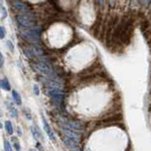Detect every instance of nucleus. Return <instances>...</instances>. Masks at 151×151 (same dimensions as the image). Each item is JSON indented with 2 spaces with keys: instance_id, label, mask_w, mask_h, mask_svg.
Masks as SVG:
<instances>
[{
  "instance_id": "nucleus-22",
  "label": "nucleus",
  "mask_w": 151,
  "mask_h": 151,
  "mask_svg": "<svg viewBox=\"0 0 151 151\" xmlns=\"http://www.w3.org/2000/svg\"><path fill=\"white\" fill-rule=\"evenodd\" d=\"M0 61H1V63H0V65H1V66H3V65H4V57H3L2 53L0 54Z\"/></svg>"
},
{
  "instance_id": "nucleus-8",
  "label": "nucleus",
  "mask_w": 151,
  "mask_h": 151,
  "mask_svg": "<svg viewBox=\"0 0 151 151\" xmlns=\"http://www.w3.org/2000/svg\"><path fill=\"white\" fill-rule=\"evenodd\" d=\"M63 132L65 133V135L68 138L72 139L75 142L77 143H79L81 141V138H82V135L80 134L79 132H76V131H73L71 129H68V128H65V127H63Z\"/></svg>"
},
{
  "instance_id": "nucleus-9",
  "label": "nucleus",
  "mask_w": 151,
  "mask_h": 151,
  "mask_svg": "<svg viewBox=\"0 0 151 151\" xmlns=\"http://www.w3.org/2000/svg\"><path fill=\"white\" fill-rule=\"evenodd\" d=\"M63 143H65V147L70 151H82V150H81V148L79 147L78 143L75 142L74 140H72V139L65 136L63 138Z\"/></svg>"
},
{
  "instance_id": "nucleus-15",
  "label": "nucleus",
  "mask_w": 151,
  "mask_h": 151,
  "mask_svg": "<svg viewBox=\"0 0 151 151\" xmlns=\"http://www.w3.org/2000/svg\"><path fill=\"white\" fill-rule=\"evenodd\" d=\"M11 93H12V97H13L15 103L17 104H22V100H21V96H20V94L18 93V92H17L16 91H12Z\"/></svg>"
},
{
  "instance_id": "nucleus-2",
  "label": "nucleus",
  "mask_w": 151,
  "mask_h": 151,
  "mask_svg": "<svg viewBox=\"0 0 151 151\" xmlns=\"http://www.w3.org/2000/svg\"><path fill=\"white\" fill-rule=\"evenodd\" d=\"M31 65L36 71L46 76L49 78H52L53 77V69L50 63L46 61H35L34 63H31Z\"/></svg>"
},
{
  "instance_id": "nucleus-17",
  "label": "nucleus",
  "mask_w": 151,
  "mask_h": 151,
  "mask_svg": "<svg viewBox=\"0 0 151 151\" xmlns=\"http://www.w3.org/2000/svg\"><path fill=\"white\" fill-rule=\"evenodd\" d=\"M4 149H5V151H12L10 144L7 140H5V142H4Z\"/></svg>"
},
{
  "instance_id": "nucleus-20",
  "label": "nucleus",
  "mask_w": 151,
  "mask_h": 151,
  "mask_svg": "<svg viewBox=\"0 0 151 151\" xmlns=\"http://www.w3.org/2000/svg\"><path fill=\"white\" fill-rule=\"evenodd\" d=\"M0 31H1V36H0V37H1V39H3L5 37V34H6V30L4 27H1L0 28Z\"/></svg>"
},
{
  "instance_id": "nucleus-3",
  "label": "nucleus",
  "mask_w": 151,
  "mask_h": 151,
  "mask_svg": "<svg viewBox=\"0 0 151 151\" xmlns=\"http://www.w3.org/2000/svg\"><path fill=\"white\" fill-rule=\"evenodd\" d=\"M24 51L26 56L28 57H42L46 55V51L42 47L36 44H31L30 46H27L24 49Z\"/></svg>"
},
{
  "instance_id": "nucleus-6",
  "label": "nucleus",
  "mask_w": 151,
  "mask_h": 151,
  "mask_svg": "<svg viewBox=\"0 0 151 151\" xmlns=\"http://www.w3.org/2000/svg\"><path fill=\"white\" fill-rule=\"evenodd\" d=\"M49 95L52 98V100H53L58 106H61L63 100H65V93H63L60 89L50 88L49 90Z\"/></svg>"
},
{
  "instance_id": "nucleus-12",
  "label": "nucleus",
  "mask_w": 151,
  "mask_h": 151,
  "mask_svg": "<svg viewBox=\"0 0 151 151\" xmlns=\"http://www.w3.org/2000/svg\"><path fill=\"white\" fill-rule=\"evenodd\" d=\"M31 132H32V134L33 136L37 139V140H38V139L41 138V134H40V132H38L37 128L35 127V126H31Z\"/></svg>"
},
{
  "instance_id": "nucleus-10",
  "label": "nucleus",
  "mask_w": 151,
  "mask_h": 151,
  "mask_svg": "<svg viewBox=\"0 0 151 151\" xmlns=\"http://www.w3.org/2000/svg\"><path fill=\"white\" fill-rule=\"evenodd\" d=\"M12 6L16 10L22 11V12H28V11L31 9L30 6L22 2L21 0H14L12 2Z\"/></svg>"
},
{
  "instance_id": "nucleus-5",
  "label": "nucleus",
  "mask_w": 151,
  "mask_h": 151,
  "mask_svg": "<svg viewBox=\"0 0 151 151\" xmlns=\"http://www.w3.org/2000/svg\"><path fill=\"white\" fill-rule=\"evenodd\" d=\"M123 119L122 115L120 113H116L111 116H109L107 118H104L102 120H100L97 124L98 125H111V124H116L120 122Z\"/></svg>"
},
{
  "instance_id": "nucleus-14",
  "label": "nucleus",
  "mask_w": 151,
  "mask_h": 151,
  "mask_svg": "<svg viewBox=\"0 0 151 151\" xmlns=\"http://www.w3.org/2000/svg\"><path fill=\"white\" fill-rule=\"evenodd\" d=\"M1 87H2V89L5 90V91H10V85L9 83V81L7 78H3L1 79Z\"/></svg>"
},
{
  "instance_id": "nucleus-25",
  "label": "nucleus",
  "mask_w": 151,
  "mask_h": 151,
  "mask_svg": "<svg viewBox=\"0 0 151 151\" xmlns=\"http://www.w3.org/2000/svg\"><path fill=\"white\" fill-rule=\"evenodd\" d=\"M29 151H37V150H36V149H30Z\"/></svg>"
},
{
  "instance_id": "nucleus-11",
  "label": "nucleus",
  "mask_w": 151,
  "mask_h": 151,
  "mask_svg": "<svg viewBox=\"0 0 151 151\" xmlns=\"http://www.w3.org/2000/svg\"><path fill=\"white\" fill-rule=\"evenodd\" d=\"M41 119H42V121H43L44 130H45V132H47V134H48L49 138L50 139L51 141H54V140H55V138H54V134H53V132H52V131H51V129H50V125L48 124L47 120H46V119L44 118V116H41Z\"/></svg>"
},
{
  "instance_id": "nucleus-21",
  "label": "nucleus",
  "mask_w": 151,
  "mask_h": 151,
  "mask_svg": "<svg viewBox=\"0 0 151 151\" xmlns=\"http://www.w3.org/2000/svg\"><path fill=\"white\" fill-rule=\"evenodd\" d=\"M34 91H35V93H36V95H38L39 94V88H38L37 85H35L34 86Z\"/></svg>"
},
{
  "instance_id": "nucleus-4",
  "label": "nucleus",
  "mask_w": 151,
  "mask_h": 151,
  "mask_svg": "<svg viewBox=\"0 0 151 151\" xmlns=\"http://www.w3.org/2000/svg\"><path fill=\"white\" fill-rule=\"evenodd\" d=\"M18 24L22 27H34L37 24V19L31 14H21L16 18Z\"/></svg>"
},
{
  "instance_id": "nucleus-13",
  "label": "nucleus",
  "mask_w": 151,
  "mask_h": 151,
  "mask_svg": "<svg viewBox=\"0 0 151 151\" xmlns=\"http://www.w3.org/2000/svg\"><path fill=\"white\" fill-rule=\"evenodd\" d=\"M5 128H6V130H7V132L9 133V134H12L13 133V127H12V124H11V122L9 120L5 121Z\"/></svg>"
},
{
  "instance_id": "nucleus-18",
  "label": "nucleus",
  "mask_w": 151,
  "mask_h": 151,
  "mask_svg": "<svg viewBox=\"0 0 151 151\" xmlns=\"http://www.w3.org/2000/svg\"><path fill=\"white\" fill-rule=\"evenodd\" d=\"M7 9H6L3 6H1V19H6L7 18Z\"/></svg>"
},
{
  "instance_id": "nucleus-24",
  "label": "nucleus",
  "mask_w": 151,
  "mask_h": 151,
  "mask_svg": "<svg viewBox=\"0 0 151 151\" xmlns=\"http://www.w3.org/2000/svg\"><path fill=\"white\" fill-rule=\"evenodd\" d=\"M98 2H99V5H100V6L103 5V0H98Z\"/></svg>"
},
{
  "instance_id": "nucleus-7",
  "label": "nucleus",
  "mask_w": 151,
  "mask_h": 151,
  "mask_svg": "<svg viewBox=\"0 0 151 151\" xmlns=\"http://www.w3.org/2000/svg\"><path fill=\"white\" fill-rule=\"evenodd\" d=\"M63 127L68 128V129H71L76 132L83 131L84 129V125L82 124V122H80L78 120H73V119H65L63 121Z\"/></svg>"
},
{
  "instance_id": "nucleus-23",
  "label": "nucleus",
  "mask_w": 151,
  "mask_h": 151,
  "mask_svg": "<svg viewBox=\"0 0 151 151\" xmlns=\"http://www.w3.org/2000/svg\"><path fill=\"white\" fill-rule=\"evenodd\" d=\"M7 44L9 46V50H13V45H11V42H10V41H8Z\"/></svg>"
},
{
  "instance_id": "nucleus-16",
  "label": "nucleus",
  "mask_w": 151,
  "mask_h": 151,
  "mask_svg": "<svg viewBox=\"0 0 151 151\" xmlns=\"http://www.w3.org/2000/svg\"><path fill=\"white\" fill-rule=\"evenodd\" d=\"M9 112H10V116L13 118H17L18 117V111L13 107V106H9Z\"/></svg>"
},
{
  "instance_id": "nucleus-1",
  "label": "nucleus",
  "mask_w": 151,
  "mask_h": 151,
  "mask_svg": "<svg viewBox=\"0 0 151 151\" xmlns=\"http://www.w3.org/2000/svg\"><path fill=\"white\" fill-rule=\"evenodd\" d=\"M42 27L34 26L27 29L25 31L21 32V37L25 41L31 44H37L40 41V35H41Z\"/></svg>"
},
{
  "instance_id": "nucleus-19",
  "label": "nucleus",
  "mask_w": 151,
  "mask_h": 151,
  "mask_svg": "<svg viewBox=\"0 0 151 151\" xmlns=\"http://www.w3.org/2000/svg\"><path fill=\"white\" fill-rule=\"evenodd\" d=\"M14 147H15V148H16L17 151H20L21 150L20 144L18 143V141H17V140H14Z\"/></svg>"
}]
</instances>
